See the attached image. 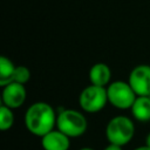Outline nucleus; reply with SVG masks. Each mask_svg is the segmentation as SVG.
Instances as JSON below:
<instances>
[{
	"instance_id": "obj_1",
	"label": "nucleus",
	"mask_w": 150,
	"mask_h": 150,
	"mask_svg": "<svg viewBox=\"0 0 150 150\" xmlns=\"http://www.w3.org/2000/svg\"><path fill=\"white\" fill-rule=\"evenodd\" d=\"M57 114L46 102H35L26 110L25 125L34 136L42 137L56 127Z\"/></svg>"
},
{
	"instance_id": "obj_2",
	"label": "nucleus",
	"mask_w": 150,
	"mask_h": 150,
	"mask_svg": "<svg viewBox=\"0 0 150 150\" xmlns=\"http://www.w3.org/2000/svg\"><path fill=\"white\" fill-rule=\"evenodd\" d=\"M87 127V118L81 111L64 108L57 112L56 128L70 138L82 136L86 132Z\"/></svg>"
},
{
	"instance_id": "obj_3",
	"label": "nucleus",
	"mask_w": 150,
	"mask_h": 150,
	"mask_svg": "<svg viewBox=\"0 0 150 150\" xmlns=\"http://www.w3.org/2000/svg\"><path fill=\"white\" fill-rule=\"evenodd\" d=\"M135 134V125L134 122L123 115H118L112 117L107 127H105V136L109 143L116 145H125L128 144Z\"/></svg>"
},
{
	"instance_id": "obj_4",
	"label": "nucleus",
	"mask_w": 150,
	"mask_h": 150,
	"mask_svg": "<svg viewBox=\"0 0 150 150\" xmlns=\"http://www.w3.org/2000/svg\"><path fill=\"white\" fill-rule=\"evenodd\" d=\"M108 94L105 87H100L95 84H89L86 87L80 96H79V104L81 109L89 114H95L104 109L105 104L108 103Z\"/></svg>"
},
{
	"instance_id": "obj_5",
	"label": "nucleus",
	"mask_w": 150,
	"mask_h": 150,
	"mask_svg": "<svg viewBox=\"0 0 150 150\" xmlns=\"http://www.w3.org/2000/svg\"><path fill=\"white\" fill-rule=\"evenodd\" d=\"M108 101L117 109H129L134 104L137 95L129 84V82L114 81L107 88Z\"/></svg>"
},
{
	"instance_id": "obj_6",
	"label": "nucleus",
	"mask_w": 150,
	"mask_h": 150,
	"mask_svg": "<svg viewBox=\"0 0 150 150\" xmlns=\"http://www.w3.org/2000/svg\"><path fill=\"white\" fill-rule=\"evenodd\" d=\"M128 82L137 96H149L150 95V66L139 64L135 67L129 74Z\"/></svg>"
},
{
	"instance_id": "obj_7",
	"label": "nucleus",
	"mask_w": 150,
	"mask_h": 150,
	"mask_svg": "<svg viewBox=\"0 0 150 150\" xmlns=\"http://www.w3.org/2000/svg\"><path fill=\"white\" fill-rule=\"evenodd\" d=\"M2 88H4L1 93L2 104L7 105L11 109H16L25 103L27 96L25 84L18 82H11Z\"/></svg>"
},
{
	"instance_id": "obj_8",
	"label": "nucleus",
	"mask_w": 150,
	"mask_h": 150,
	"mask_svg": "<svg viewBox=\"0 0 150 150\" xmlns=\"http://www.w3.org/2000/svg\"><path fill=\"white\" fill-rule=\"evenodd\" d=\"M43 150H68L70 146V137L56 128L41 137Z\"/></svg>"
},
{
	"instance_id": "obj_9",
	"label": "nucleus",
	"mask_w": 150,
	"mask_h": 150,
	"mask_svg": "<svg viewBox=\"0 0 150 150\" xmlns=\"http://www.w3.org/2000/svg\"><path fill=\"white\" fill-rule=\"evenodd\" d=\"M111 79V70L108 64L103 62L95 63L89 70V81L91 84L105 87Z\"/></svg>"
},
{
	"instance_id": "obj_10",
	"label": "nucleus",
	"mask_w": 150,
	"mask_h": 150,
	"mask_svg": "<svg viewBox=\"0 0 150 150\" xmlns=\"http://www.w3.org/2000/svg\"><path fill=\"white\" fill-rule=\"evenodd\" d=\"M130 109L137 121H150V96H137Z\"/></svg>"
},
{
	"instance_id": "obj_11",
	"label": "nucleus",
	"mask_w": 150,
	"mask_h": 150,
	"mask_svg": "<svg viewBox=\"0 0 150 150\" xmlns=\"http://www.w3.org/2000/svg\"><path fill=\"white\" fill-rule=\"evenodd\" d=\"M14 63L6 56L0 57V86L5 87L6 84L13 82V75L15 70Z\"/></svg>"
},
{
	"instance_id": "obj_12",
	"label": "nucleus",
	"mask_w": 150,
	"mask_h": 150,
	"mask_svg": "<svg viewBox=\"0 0 150 150\" xmlns=\"http://www.w3.org/2000/svg\"><path fill=\"white\" fill-rule=\"evenodd\" d=\"M14 123V115L11 108H8L5 104H1L0 107V130L7 131L12 128Z\"/></svg>"
},
{
	"instance_id": "obj_13",
	"label": "nucleus",
	"mask_w": 150,
	"mask_h": 150,
	"mask_svg": "<svg viewBox=\"0 0 150 150\" xmlns=\"http://www.w3.org/2000/svg\"><path fill=\"white\" fill-rule=\"evenodd\" d=\"M30 79V71L25 66H16L13 75V82L26 84Z\"/></svg>"
},
{
	"instance_id": "obj_14",
	"label": "nucleus",
	"mask_w": 150,
	"mask_h": 150,
	"mask_svg": "<svg viewBox=\"0 0 150 150\" xmlns=\"http://www.w3.org/2000/svg\"><path fill=\"white\" fill-rule=\"evenodd\" d=\"M103 150H123L121 145H116V144H112V143H109V145H107Z\"/></svg>"
},
{
	"instance_id": "obj_15",
	"label": "nucleus",
	"mask_w": 150,
	"mask_h": 150,
	"mask_svg": "<svg viewBox=\"0 0 150 150\" xmlns=\"http://www.w3.org/2000/svg\"><path fill=\"white\" fill-rule=\"evenodd\" d=\"M134 150H150V148L148 145H142V146H138V148H136Z\"/></svg>"
},
{
	"instance_id": "obj_16",
	"label": "nucleus",
	"mask_w": 150,
	"mask_h": 150,
	"mask_svg": "<svg viewBox=\"0 0 150 150\" xmlns=\"http://www.w3.org/2000/svg\"><path fill=\"white\" fill-rule=\"evenodd\" d=\"M145 145H148L150 148V132L146 135V138H145Z\"/></svg>"
},
{
	"instance_id": "obj_17",
	"label": "nucleus",
	"mask_w": 150,
	"mask_h": 150,
	"mask_svg": "<svg viewBox=\"0 0 150 150\" xmlns=\"http://www.w3.org/2000/svg\"><path fill=\"white\" fill-rule=\"evenodd\" d=\"M80 150H94V149H91V148H81Z\"/></svg>"
},
{
	"instance_id": "obj_18",
	"label": "nucleus",
	"mask_w": 150,
	"mask_h": 150,
	"mask_svg": "<svg viewBox=\"0 0 150 150\" xmlns=\"http://www.w3.org/2000/svg\"><path fill=\"white\" fill-rule=\"evenodd\" d=\"M149 96H150V95H149Z\"/></svg>"
}]
</instances>
